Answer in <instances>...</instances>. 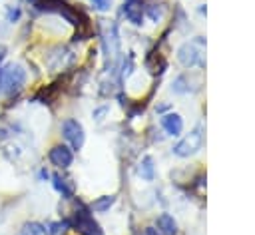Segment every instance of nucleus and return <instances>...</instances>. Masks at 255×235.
Returning a JSON list of instances; mask_svg holds the SVG:
<instances>
[{
    "instance_id": "nucleus-1",
    "label": "nucleus",
    "mask_w": 255,
    "mask_h": 235,
    "mask_svg": "<svg viewBox=\"0 0 255 235\" xmlns=\"http://www.w3.org/2000/svg\"><path fill=\"white\" fill-rule=\"evenodd\" d=\"M26 84V70L20 64H8L0 68V94L14 96Z\"/></svg>"
},
{
    "instance_id": "nucleus-2",
    "label": "nucleus",
    "mask_w": 255,
    "mask_h": 235,
    "mask_svg": "<svg viewBox=\"0 0 255 235\" xmlns=\"http://www.w3.org/2000/svg\"><path fill=\"white\" fill-rule=\"evenodd\" d=\"M177 60L185 68H195L205 64V40L201 36H195L193 40H187L177 50Z\"/></svg>"
},
{
    "instance_id": "nucleus-3",
    "label": "nucleus",
    "mask_w": 255,
    "mask_h": 235,
    "mask_svg": "<svg viewBox=\"0 0 255 235\" xmlns=\"http://www.w3.org/2000/svg\"><path fill=\"white\" fill-rule=\"evenodd\" d=\"M70 225H72L80 235H104L100 223L94 219V215H92L84 205H80V209H76V213H74Z\"/></svg>"
},
{
    "instance_id": "nucleus-4",
    "label": "nucleus",
    "mask_w": 255,
    "mask_h": 235,
    "mask_svg": "<svg viewBox=\"0 0 255 235\" xmlns=\"http://www.w3.org/2000/svg\"><path fill=\"white\" fill-rule=\"evenodd\" d=\"M203 145V127L197 125L195 129H191L185 137H181L175 145H173V153L177 157H189L193 153H197Z\"/></svg>"
},
{
    "instance_id": "nucleus-5",
    "label": "nucleus",
    "mask_w": 255,
    "mask_h": 235,
    "mask_svg": "<svg viewBox=\"0 0 255 235\" xmlns=\"http://www.w3.org/2000/svg\"><path fill=\"white\" fill-rule=\"evenodd\" d=\"M62 135L64 139L72 145V149H82L84 141H86V133H84V127L78 119L74 118H68L64 123H62Z\"/></svg>"
},
{
    "instance_id": "nucleus-6",
    "label": "nucleus",
    "mask_w": 255,
    "mask_h": 235,
    "mask_svg": "<svg viewBox=\"0 0 255 235\" xmlns=\"http://www.w3.org/2000/svg\"><path fill=\"white\" fill-rule=\"evenodd\" d=\"M48 159H50L52 165H56V167H60V169H66V167L72 165V161H74V153H72V149H70L68 145L58 143V145H54V147L50 149Z\"/></svg>"
},
{
    "instance_id": "nucleus-7",
    "label": "nucleus",
    "mask_w": 255,
    "mask_h": 235,
    "mask_svg": "<svg viewBox=\"0 0 255 235\" xmlns=\"http://www.w3.org/2000/svg\"><path fill=\"white\" fill-rule=\"evenodd\" d=\"M161 125L165 129V133L167 135H173V137H177L183 131V119H181L179 114H165L161 118Z\"/></svg>"
},
{
    "instance_id": "nucleus-8",
    "label": "nucleus",
    "mask_w": 255,
    "mask_h": 235,
    "mask_svg": "<svg viewBox=\"0 0 255 235\" xmlns=\"http://www.w3.org/2000/svg\"><path fill=\"white\" fill-rule=\"evenodd\" d=\"M155 231L159 235H177V221L169 215V213H161L157 219H155Z\"/></svg>"
},
{
    "instance_id": "nucleus-9",
    "label": "nucleus",
    "mask_w": 255,
    "mask_h": 235,
    "mask_svg": "<svg viewBox=\"0 0 255 235\" xmlns=\"http://www.w3.org/2000/svg\"><path fill=\"white\" fill-rule=\"evenodd\" d=\"M52 183H54L56 191L62 193V197L70 199V197L74 195V185H72V181H70L68 177H62L60 173H54V175H52Z\"/></svg>"
},
{
    "instance_id": "nucleus-10",
    "label": "nucleus",
    "mask_w": 255,
    "mask_h": 235,
    "mask_svg": "<svg viewBox=\"0 0 255 235\" xmlns=\"http://www.w3.org/2000/svg\"><path fill=\"white\" fill-rule=\"evenodd\" d=\"M124 14H126V18H128L131 24H135V26L141 24L143 14H141V6H139L137 2H126V6H124Z\"/></svg>"
},
{
    "instance_id": "nucleus-11",
    "label": "nucleus",
    "mask_w": 255,
    "mask_h": 235,
    "mask_svg": "<svg viewBox=\"0 0 255 235\" xmlns=\"http://www.w3.org/2000/svg\"><path fill=\"white\" fill-rule=\"evenodd\" d=\"M137 173H139V177L145 179V181H151V179H153V175H155V165H153V159H151L149 155H145V157L139 161Z\"/></svg>"
},
{
    "instance_id": "nucleus-12",
    "label": "nucleus",
    "mask_w": 255,
    "mask_h": 235,
    "mask_svg": "<svg viewBox=\"0 0 255 235\" xmlns=\"http://www.w3.org/2000/svg\"><path fill=\"white\" fill-rule=\"evenodd\" d=\"M18 235H48V231H46V225H42L38 221H28L20 227Z\"/></svg>"
},
{
    "instance_id": "nucleus-13",
    "label": "nucleus",
    "mask_w": 255,
    "mask_h": 235,
    "mask_svg": "<svg viewBox=\"0 0 255 235\" xmlns=\"http://www.w3.org/2000/svg\"><path fill=\"white\" fill-rule=\"evenodd\" d=\"M114 203H116V195H102L92 203V209L98 213H106Z\"/></svg>"
},
{
    "instance_id": "nucleus-14",
    "label": "nucleus",
    "mask_w": 255,
    "mask_h": 235,
    "mask_svg": "<svg viewBox=\"0 0 255 235\" xmlns=\"http://www.w3.org/2000/svg\"><path fill=\"white\" fill-rule=\"evenodd\" d=\"M68 227H70V221H54V223L46 225V231H48V235H62Z\"/></svg>"
},
{
    "instance_id": "nucleus-15",
    "label": "nucleus",
    "mask_w": 255,
    "mask_h": 235,
    "mask_svg": "<svg viewBox=\"0 0 255 235\" xmlns=\"http://www.w3.org/2000/svg\"><path fill=\"white\" fill-rule=\"evenodd\" d=\"M6 18H8V22H16V20L20 18V10H18V8H14V10L10 8V10H8V16H6Z\"/></svg>"
},
{
    "instance_id": "nucleus-16",
    "label": "nucleus",
    "mask_w": 255,
    "mask_h": 235,
    "mask_svg": "<svg viewBox=\"0 0 255 235\" xmlns=\"http://www.w3.org/2000/svg\"><path fill=\"white\" fill-rule=\"evenodd\" d=\"M92 2H94V6H96V8H100V10H108L112 0H92Z\"/></svg>"
},
{
    "instance_id": "nucleus-17",
    "label": "nucleus",
    "mask_w": 255,
    "mask_h": 235,
    "mask_svg": "<svg viewBox=\"0 0 255 235\" xmlns=\"http://www.w3.org/2000/svg\"><path fill=\"white\" fill-rule=\"evenodd\" d=\"M6 58V46H0V68H2V60Z\"/></svg>"
},
{
    "instance_id": "nucleus-18",
    "label": "nucleus",
    "mask_w": 255,
    "mask_h": 235,
    "mask_svg": "<svg viewBox=\"0 0 255 235\" xmlns=\"http://www.w3.org/2000/svg\"><path fill=\"white\" fill-rule=\"evenodd\" d=\"M143 235H159V233H157V231H155V229H153V227H147V229H145V233H143Z\"/></svg>"
},
{
    "instance_id": "nucleus-19",
    "label": "nucleus",
    "mask_w": 255,
    "mask_h": 235,
    "mask_svg": "<svg viewBox=\"0 0 255 235\" xmlns=\"http://www.w3.org/2000/svg\"><path fill=\"white\" fill-rule=\"evenodd\" d=\"M126 2H137V0H126Z\"/></svg>"
}]
</instances>
